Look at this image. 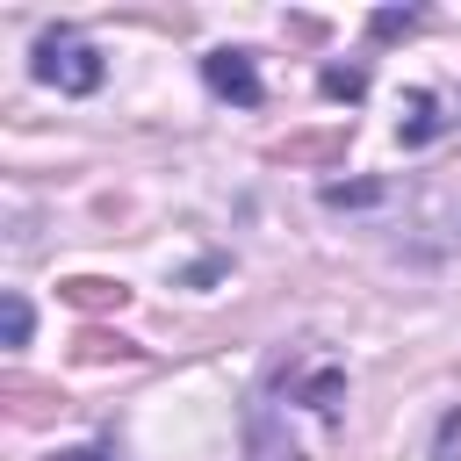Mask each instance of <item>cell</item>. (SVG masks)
<instances>
[{"instance_id":"1","label":"cell","mask_w":461,"mask_h":461,"mask_svg":"<svg viewBox=\"0 0 461 461\" xmlns=\"http://www.w3.org/2000/svg\"><path fill=\"white\" fill-rule=\"evenodd\" d=\"M36 79L43 86H58V94H94L101 79H108V65H101V50L79 36V29H43L36 36Z\"/></svg>"},{"instance_id":"11","label":"cell","mask_w":461,"mask_h":461,"mask_svg":"<svg viewBox=\"0 0 461 461\" xmlns=\"http://www.w3.org/2000/svg\"><path fill=\"white\" fill-rule=\"evenodd\" d=\"M50 461H115V447H65V454H50Z\"/></svg>"},{"instance_id":"8","label":"cell","mask_w":461,"mask_h":461,"mask_svg":"<svg viewBox=\"0 0 461 461\" xmlns=\"http://www.w3.org/2000/svg\"><path fill=\"white\" fill-rule=\"evenodd\" d=\"M324 202H331V209H360V202H382V180H353V187H346V180H331V187H324Z\"/></svg>"},{"instance_id":"9","label":"cell","mask_w":461,"mask_h":461,"mask_svg":"<svg viewBox=\"0 0 461 461\" xmlns=\"http://www.w3.org/2000/svg\"><path fill=\"white\" fill-rule=\"evenodd\" d=\"M367 29H375V36H403V29H418V7H403V14H396V7H382Z\"/></svg>"},{"instance_id":"7","label":"cell","mask_w":461,"mask_h":461,"mask_svg":"<svg viewBox=\"0 0 461 461\" xmlns=\"http://www.w3.org/2000/svg\"><path fill=\"white\" fill-rule=\"evenodd\" d=\"M0 331H7V346H29V295H0Z\"/></svg>"},{"instance_id":"10","label":"cell","mask_w":461,"mask_h":461,"mask_svg":"<svg viewBox=\"0 0 461 461\" xmlns=\"http://www.w3.org/2000/svg\"><path fill=\"white\" fill-rule=\"evenodd\" d=\"M65 295L72 303H122V288H108V281H65Z\"/></svg>"},{"instance_id":"2","label":"cell","mask_w":461,"mask_h":461,"mask_svg":"<svg viewBox=\"0 0 461 461\" xmlns=\"http://www.w3.org/2000/svg\"><path fill=\"white\" fill-rule=\"evenodd\" d=\"M274 382H288V396H303L324 425H339V403H346V375L331 367V360H317V353H303V360H281L274 367Z\"/></svg>"},{"instance_id":"5","label":"cell","mask_w":461,"mask_h":461,"mask_svg":"<svg viewBox=\"0 0 461 461\" xmlns=\"http://www.w3.org/2000/svg\"><path fill=\"white\" fill-rule=\"evenodd\" d=\"M245 447H252V461H303L295 432H281V418H274V396H259L245 411Z\"/></svg>"},{"instance_id":"6","label":"cell","mask_w":461,"mask_h":461,"mask_svg":"<svg viewBox=\"0 0 461 461\" xmlns=\"http://www.w3.org/2000/svg\"><path fill=\"white\" fill-rule=\"evenodd\" d=\"M331 101H360L367 94V65H324V79H317Z\"/></svg>"},{"instance_id":"3","label":"cell","mask_w":461,"mask_h":461,"mask_svg":"<svg viewBox=\"0 0 461 461\" xmlns=\"http://www.w3.org/2000/svg\"><path fill=\"white\" fill-rule=\"evenodd\" d=\"M202 79H209V94H223V101H238V108H259V101H267L252 50H209V58H202Z\"/></svg>"},{"instance_id":"4","label":"cell","mask_w":461,"mask_h":461,"mask_svg":"<svg viewBox=\"0 0 461 461\" xmlns=\"http://www.w3.org/2000/svg\"><path fill=\"white\" fill-rule=\"evenodd\" d=\"M439 130H461V94H411V115L396 122L403 144H432Z\"/></svg>"}]
</instances>
